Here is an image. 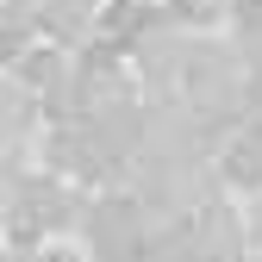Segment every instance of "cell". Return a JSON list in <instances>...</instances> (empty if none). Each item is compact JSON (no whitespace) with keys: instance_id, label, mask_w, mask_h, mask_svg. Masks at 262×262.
Instances as JSON below:
<instances>
[{"instance_id":"8992f818","label":"cell","mask_w":262,"mask_h":262,"mask_svg":"<svg viewBox=\"0 0 262 262\" xmlns=\"http://www.w3.org/2000/svg\"><path fill=\"white\" fill-rule=\"evenodd\" d=\"M237 0H162V19H169L175 31H212L231 19Z\"/></svg>"},{"instance_id":"277c9868","label":"cell","mask_w":262,"mask_h":262,"mask_svg":"<svg viewBox=\"0 0 262 262\" xmlns=\"http://www.w3.org/2000/svg\"><path fill=\"white\" fill-rule=\"evenodd\" d=\"M38 25L62 44H81L100 31V0H38Z\"/></svg>"},{"instance_id":"6da1fadb","label":"cell","mask_w":262,"mask_h":262,"mask_svg":"<svg viewBox=\"0 0 262 262\" xmlns=\"http://www.w3.org/2000/svg\"><path fill=\"white\" fill-rule=\"evenodd\" d=\"M69 219H75V193H62L50 175L19 181V193H13V237H50Z\"/></svg>"},{"instance_id":"5b68a950","label":"cell","mask_w":262,"mask_h":262,"mask_svg":"<svg viewBox=\"0 0 262 262\" xmlns=\"http://www.w3.org/2000/svg\"><path fill=\"white\" fill-rule=\"evenodd\" d=\"M231 50L244 56L250 75H262V0H237L231 7Z\"/></svg>"},{"instance_id":"7a4b0ae2","label":"cell","mask_w":262,"mask_h":262,"mask_svg":"<svg viewBox=\"0 0 262 262\" xmlns=\"http://www.w3.org/2000/svg\"><path fill=\"white\" fill-rule=\"evenodd\" d=\"M219 181L237 187V193H262V131L256 125H237L219 150Z\"/></svg>"},{"instance_id":"52a82bcc","label":"cell","mask_w":262,"mask_h":262,"mask_svg":"<svg viewBox=\"0 0 262 262\" xmlns=\"http://www.w3.org/2000/svg\"><path fill=\"white\" fill-rule=\"evenodd\" d=\"M31 262H81V256H75V250H38Z\"/></svg>"},{"instance_id":"3957f363","label":"cell","mask_w":262,"mask_h":262,"mask_svg":"<svg viewBox=\"0 0 262 262\" xmlns=\"http://www.w3.org/2000/svg\"><path fill=\"white\" fill-rule=\"evenodd\" d=\"M169 19H162V7H150V0H113V7L100 13V38L113 50H138L150 31H162Z\"/></svg>"}]
</instances>
